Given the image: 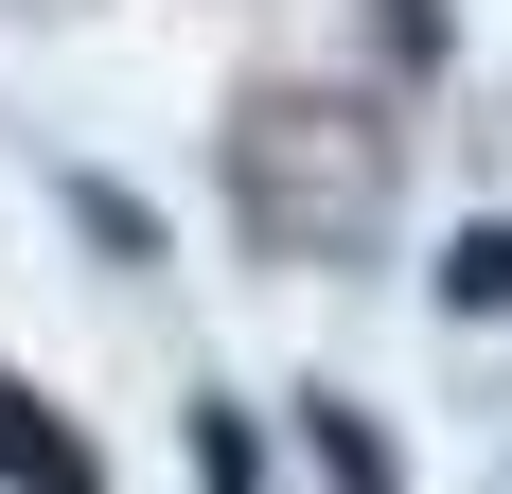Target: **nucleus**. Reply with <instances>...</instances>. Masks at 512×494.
Here are the masks:
<instances>
[{"mask_svg":"<svg viewBox=\"0 0 512 494\" xmlns=\"http://www.w3.org/2000/svg\"><path fill=\"white\" fill-rule=\"evenodd\" d=\"M0 477H18V494H106V459L71 442V424H53V406L18 389V371H0Z\"/></svg>","mask_w":512,"mask_h":494,"instance_id":"obj_1","label":"nucleus"},{"mask_svg":"<svg viewBox=\"0 0 512 494\" xmlns=\"http://www.w3.org/2000/svg\"><path fill=\"white\" fill-rule=\"evenodd\" d=\"M301 442H318V477H336V494H389V442H371L336 389H301Z\"/></svg>","mask_w":512,"mask_h":494,"instance_id":"obj_2","label":"nucleus"},{"mask_svg":"<svg viewBox=\"0 0 512 494\" xmlns=\"http://www.w3.org/2000/svg\"><path fill=\"white\" fill-rule=\"evenodd\" d=\"M442 300H460V318H512V230H495V212L442 247Z\"/></svg>","mask_w":512,"mask_h":494,"instance_id":"obj_3","label":"nucleus"},{"mask_svg":"<svg viewBox=\"0 0 512 494\" xmlns=\"http://www.w3.org/2000/svg\"><path fill=\"white\" fill-rule=\"evenodd\" d=\"M195 477H212V494H265V477H248V424H230V406H195Z\"/></svg>","mask_w":512,"mask_h":494,"instance_id":"obj_4","label":"nucleus"}]
</instances>
